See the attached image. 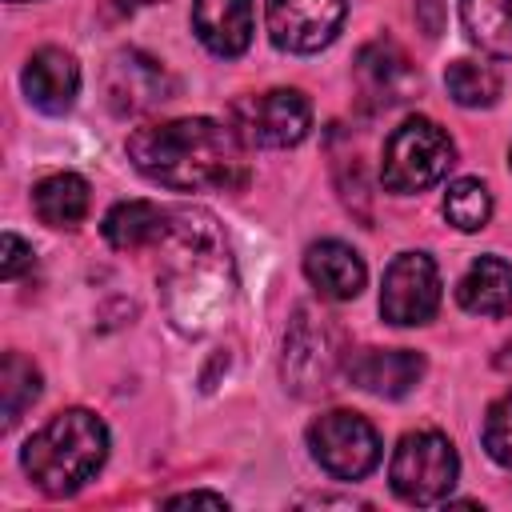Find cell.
<instances>
[{"label":"cell","mask_w":512,"mask_h":512,"mask_svg":"<svg viewBox=\"0 0 512 512\" xmlns=\"http://www.w3.org/2000/svg\"><path fill=\"white\" fill-rule=\"evenodd\" d=\"M104 460H108V428L88 408L56 412L20 448V468L44 496L80 492L104 468Z\"/></svg>","instance_id":"obj_3"},{"label":"cell","mask_w":512,"mask_h":512,"mask_svg":"<svg viewBox=\"0 0 512 512\" xmlns=\"http://www.w3.org/2000/svg\"><path fill=\"white\" fill-rule=\"evenodd\" d=\"M444 88L460 108H492L500 96V72L484 60H456L444 72Z\"/></svg>","instance_id":"obj_21"},{"label":"cell","mask_w":512,"mask_h":512,"mask_svg":"<svg viewBox=\"0 0 512 512\" xmlns=\"http://www.w3.org/2000/svg\"><path fill=\"white\" fill-rule=\"evenodd\" d=\"M336 364H340V352H336L332 328L324 324V316L316 320L308 308H300L288 336H284V380H288V388L300 392V396L324 392V388H332Z\"/></svg>","instance_id":"obj_10"},{"label":"cell","mask_w":512,"mask_h":512,"mask_svg":"<svg viewBox=\"0 0 512 512\" xmlns=\"http://www.w3.org/2000/svg\"><path fill=\"white\" fill-rule=\"evenodd\" d=\"M124 8H148V4H160V0H120Z\"/></svg>","instance_id":"obj_28"},{"label":"cell","mask_w":512,"mask_h":512,"mask_svg":"<svg viewBox=\"0 0 512 512\" xmlns=\"http://www.w3.org/2000/svg\"><path fill=\"white\" fill-rule=\"evenodd\" d=\"M32 208L48 228H76L92 208V188L76 172H52L32 188Z\"/></svg>","instance_id":"obj_19"},{"label":"cell","mask_w":512,"mask_h":512,"mask_svg":"<svg viewBox=\"0 0 512 512\" xmlns=\"http://www.w3.org/2000/svg\"><path fill=\"white\" fill-rule=\"evenodd\" d=\"M40 396V368L20 356V352H8L4 364H0V412H4V428H12L24 408H32Z\"/></svg>","instance_id":"obj_22"},{"label":"cell","mask_w":512,"mask_h":512,"mask_svg":"<svg viewBox=\"0 0 512 512\" xmlns=\"http://www.w3.org/2000/svg\"><path fill=\"white\" fill-rule=\"evenodd\" d=\"M440 308V268L428 252H400L384 268L380 316L396 328L428 324Z\"/></svg>","instance_id":"obj_8"},{"label":"cell","mask_w":512,"mask_h":512,"mask_svg":"<svg viewBox=\"0 0 512 512\" xmlns=\"http://www.w3.org/2000/svg\"><path fill=\"white\" fill-rule=\"evenodd\" d=\"M308 448L312 460L336 480H364L380 464V436L372 420L348 408L320 412L308 424Z\"/></svg>","instance_id":"obj_6"},{"label":"cell","mask_w":512,"mask_h":512,"mask_svg":"<svg viewBox=\"0 0 512 512\" xmlns=\"http://www.w3.org/2000/svg\"><path fill=\"white\" fill-rule=\"evenodd\" d=\"M36 264V256H32V244L28 240H20L16 232H4V240H0V276L4 280H16L24 268H32Z\"/></svg>","instance_id":"obj_25"},{"label":"cell","mask_w":512,"mask_h":512,"mask_svg":"<svg viewBox=\"0 0 512 512\" xmlns=\"http://www.w3.org/2000/svg\"><path fill=\"white\" fill-rule=\"evenodd\" d=\"M304 276L324 300H352V296H360L368 268H364L360 252L348 248L344 240H316L304 252Z\"/></svg>","instance_id":"obj_16"},{"label":"cell","mask_w":512,"mask_h":512,"mask_svg":"<svg viewBox=\"0 0 512 512\" xmlns=\"http://www.w3.org/2000/svg\"><path fill=\"white\" fill-rule=\"evenodd\" d=\"M484 452L500 468H512V392H504L484 416Z\"/></svg>","instance_id":"obj_24"},{"label":"cell","mask_w":512,"mask_h":512,"mask_svg":"<svg viewBox=\"0 0 512 512\" xmlns=\"http://www.w3.org/2000/svg\"><path fill=\"white\" fill-rule=\"evenodd\" d=\"M444 220L460 232H480L492 220V192L476 176H460L444 188Z\"/></svg>","instance_id":"obj_23"},{"label":"cell","mask_w":512,"mask_h":512,"mask_svg":"<svg viewBox=\"0 0 512 512\" xmlns=\"http://www.w3.org/2000/svg\"><path fill=\"white\" fill-rule=\"evenodd\" d=\"M104 92H108V104L120 116H136V112H148V108L164 104L172 96V80L160 68V60H152L136 48H124L108 60Z\"/></svg>","instance_id":"obj_11"},{"label":"cell","mask_w":512,"mask_h":512,"mask_svg":"<svg viewBox=\"0 0 512 512\" xmlns=\"http://www.w3.org/2000/svg\"><path fill=\"white\" fill-rule=\"evenodd\" d=\"M460 20L472 44L512 60V0H460Z\"/></svg>","instance_id":"obj_20"},{"label":"cell","mask_w":512,"mask_h":512,"mask_svg":"<svg viewBox=\"0 0 512 512\" xmlns=\"http://www.w3.org/2000/svg\"><path fill=\"white\" fill-rule=\"evenodd\" d=\"M344 376L352 388L400 400L408 396L424 376V356L412 348H360L344 356Z\"/></svg>","instance_id":"obj_12"},{"label":"cell","mask_w":512,"mask_h":512,"mask_svg":"<svg viewBox=\"0 0 512 512\" xmlns=\"http://www.w3.org/2000/svg\"><path fill=\"white\" fill-rule=\"evenodd\" d=\"M456 164L452 136L432 116H408L400 120L380 152V184L396 196H416L448 176Z\"/></svg>","instance_id":"obj_4"},{"label":"cell","mask_w":512,"mask_h":512,"mask_svg":"<svg viewBox=\"0 0 512 512\" xmlns=\"http://www.w3.org/2000/svg\"><path fill=\"white\" fill-rule=\"evenodd\" d=\"M252 0H192V32L212 56H240L252 44Z\"/></svg>","instance_id":"obj_15"},{"label":"cell","mask_w":512,"mask_h":512,"mask_svg":"<svg viewBox=\"0 0 512 512\" xmlns=\"http://www.w3.org/2000/svg\"><path fill=\"white\" fill-rule=\"evenodd\" d=\"M456 300L472 316H512V264L500 256H476L456 284Z\"/></svg>","instance_id":"obj_17"},{"label":"cell","mask_w":512,"mask_h":512,"mask_svg":"<svg viewBox=\"0 0 512 512\" xmlns=\"http://www.w3.org/2000/svg\"><path fill=\"white\" fill-rule=\"evenodd\" d=\"M456 476H460V456H456L452 440L436 428L404 432L392 452V464H388L392 492L416 508L444 504L448 492L456 488Z\"/></svg>","instance_id":"obj_5"},{"label":"cell","mask_w":512,"mask_h":512,"mask_svg":"<svg viewBox=\"0 0 512 512\" xmlns=\"http://www.w3.org/2000/svg\"><path fill=\"white\" fill-rule=\"evenodd\" d=\"M164 504H168V508H180V504H212V508H228V500L216 496V492H184V496H168Z\"/></svg>","instance_id":"obj_26"},{"label":"cell","mask_w":512,"mask_h":512,"mask_svg":"<svg viewBox=\"0 0 512 512\" xmlns=\"http://www.w3.org/2000/svg\"><path fill=\"white\" fill-rule=\"evenodd\" d=\"M156 248H164L160 288L172 324L180 332H208L236 284L224 232L204 208H168V228Z\"/></svg>","instance_id":"obj_1"},{"label":"cell","mask_w":512,"mask_h":512,"mask_svg":"<svg viewBox=\"0 0 512 512\" xmlns=\"http://www.w3.org/2000/svg\"><path fill=\"white\" fill-rule=\"evenodd\" d=\"M496 368H512V340L500 348V356H496Z\"/></svg>","instance_id":"obj_27"},{"label":"cell","mask_w":512,"mask_h":512,"mask_svg":"<svg viewBox=\"0 0 512 512\" xmlns=\"http://www.w3.org/2000/svg\"><path fill=\"white\" fill-rule=\"evenodd\" d=\"M128 160L140 176L172 192L240 188L248 176L244 140L232 124L212 116H180L136 128L128 136Z\"/></svg>","instance_id":"obj_2"},{"label":"cell","mask_w":512,"mask_h":512,"mask_svg":"<svg viewBox=\"0 0 512 512\" xmlns=\"http://www.w3.org/2000/svg\"><path fill=\"white\" fill-rule=\"evenodd\" d=\"M104 240L116 252H140V248H156L164 228H168V208L152 204V200H120L108 208L104 216Z\"/></svg>","instance_id":"obj_18"},{"label":"cell","mask_w":512,"mask_h":512,"mask_svg":"<svg viewBox=\"0 0 512 512\" xmlns=\"http://www.w3.org/2000/svg\"><path fill=\"white\" fill-rule=\"evenodd\" d=\"M356 80H360V92L376 108H388V104L408 100L416 92V84H420L412 60L392 40H372V44L360 48V56H356Z\"/></svg>","instance_id":"obj_14"},{"label":"cell","mask_w":512,"mask_h":512,"mask_svg":"<svg viewBox=\"0 0 512 512\" xmlns=\"http://www.w3.org/2000/svg\"><path fill=\"white\" fill-rule=\"evenodd\" d=\"M20 88H24V96L36 112L64 116L76 104V92H80V64H76L72 52L56 48V44H44L28 56V64L20 72Z\"/></svg>","instance_id":"obj_13"},{"label":"cell","mask_w":512,"mask_h":512,"mask_svg":"<svg viewBox=\"0 0 512 512\" xmlns=\"http://www.w3.org/2000/svg\"><path fill=\"white\" fill-rule=\"evenodd\" d=\"M12 4H24V0H12Z\"/></svg>","instance_id":"obj_29"},{"label":"cell","mask_w":512,"mask_h":512,"mask_svg":"<svg viewBox=\"0 0 512 512\" xmlns=\"http://www.w3.org/2000/svg\"><path fill=\"white\" fill-rule=\"evenodd\" d=\"M232 128L244 148H296L312 128V104L300 88H268L232 104Z\"/></svg>","instance_id":"obj_7"},{"label":"cell","mask_w":512,"mask_h":512,"mask_svg":"<svg viewBox=\"0 0 512 512\" xmlns=\"http://www.w3.org/2000/svg\"><path fill=\"white\" fill-rule=\"evenodd\" d=\"M344 16H348V0H268L264 4L272 44L296 56L328 48Z\"/></svg>","instance_id":"obj_9"}]
</instances>
